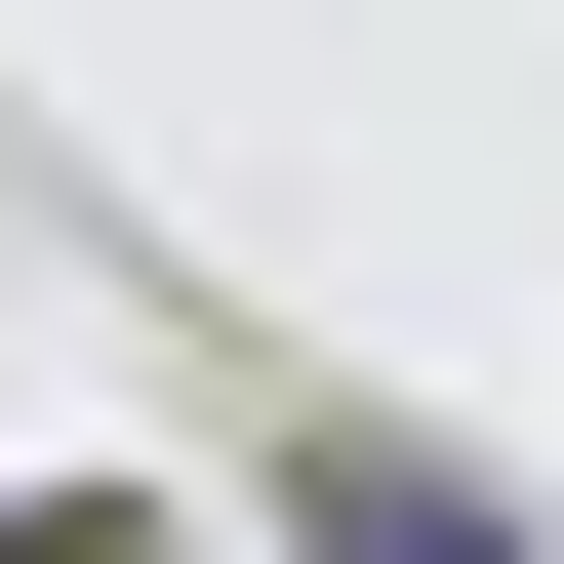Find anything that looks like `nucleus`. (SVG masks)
<instances>
[{"instance_id": "obj_1", "label": "nucleus", "mask_w": 564, "mask_h": 564, "mask_svg": "<svg viewBox=\"0 0 564 564\" xmlns=\"http://www.w3.org/2000/svg\"><path fill=\"white\" fill-rule=\"evenodd\" d=\"M282 564H564L524 484H444V444H364V403H323V444H282Z\"/></svg>"}]
</instances>
